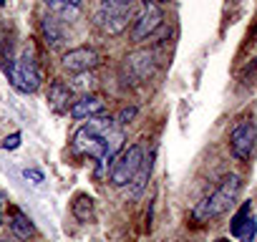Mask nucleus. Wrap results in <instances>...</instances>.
Segmentation results:
<instances>
[{
	"label": "nucleus",
	"instance_id": "obj_18",
	"mask_svg": "<svg viewBox=\"0 0 257 242\" xmlns=\"http://www.w3.org/2000/svg\"><path fill=\"white\" fill-rule=\"evenodd\" d=\"M254 237H257V219L249 214V217H247V222L242 224V229H239L237 239H239V242H254Z\"/></svg>",
	"mask_w": 257,
	"mask_h": 242
},
{
	"label": "nucleus",
	"instance_id": "obj_17",
	"mask_svg": "<svg viewBox=\"0 0 257 242\" xmlns=\"http://www.w3.org/2000/svg\"><path fill=\"white\" fill-rule=\"evenodd\" d=\"M83 0H46V6L56 13H76Z\"/></svg>",
	"mask_w": 257,
	"mask_h": 242
},
{
	"label": "nucleus",
	"instance_id": "obj_7",
	"mask_svg": "<svg viewBox=\"0 0 257 242\" xmlns=\"http://www.w3.org/2000/svg\"><path fill=\"white\" fill-rule=\"evenodd\" d=\"M128 21H132V8H116L101 3V8L93 13V23L103 36H121L128 28Z\"/></svg>",
	"mask_w": 257,
	"mask_h": 242
},
{
	"label": "nucleus",
	"instance_id": "obj_6",
	"mask_svg": "<svg viewBox=\"0 0 257 242\" xmlns=\"http://www.w3.org/2000/svg\"><path fill=\"white\" fill-rule=\"evenodd\" d=\"M162 23H164V16H162V8H159L157 0H142L137 21H134L132 38L134 41H147L162 28Z\"/></svg>",
	"mask_w": 257,
	"mask_h": 242
},
{
	"label": "nucleus",
	"instance_id": "obj_11",
	"mask_svg": "<svg viewBox=\"0 0 257 242\" xmlns=\"http://www.w3.org/2000/svg\"><path fill=\"white\" fill-rule=\"evenodd\" d=\"M48 101L56 111H68V106L73 101V88L63 81H53L48 86Z\"/></svg>",
	"mask_w": 257,
	"mask_h": 242
},
{
	"label": "nucleus",
	"instance_id": "obj_21",
	"mask_svg": "<svg viewBox=\"0 0 257 242\" xmlns=\"http://www.w3.org/2000/svg\"><path fill=\"white\" fill-rule=\"evenodd\" d=\"M18 147H21V134H18V132L3 139V149H8V152H13V149H18Z\"/></svg>",
	"mask_w": 257,
	"mask_h": 242
},
{
	"label": "nucleus",
	"instance_id": "obj_27",
	"mask_svg": "<svg viewBox=\"0 0 257 242\" xmlns=\"http://www.w3.org/2000/svg\"><path fill=\"white\" fill-rule=\"evenodd\" d=\"M0 242H11V239H0Z\"/></svg>",
	"mask_w": 257,
	"mask_h": 242
},
{
	"label": "nucleus",
	"instance_id": "obj_13",
	"mask_svg": "<svg viewBox=\"0 0 257 242\" xmlns=\"http://www.w3.org/2000/svg\"><path fill=\"white\" fill-rule=\"evenodd\" d=\"M152 169H154V152H149V157L144 159V164H142V169H139V174L134 177V182H132V197H139V194L144 192V187L149 184V177H152Z\"/></svg>",
	"mask_w": 257,
	"mask_h": 242
},
{
	"label": "nucleus",
	"instance_id": "obj_9",
	"mask_svg": "<svg viewBox=\"0 0 257 242\" xmlns=\"http://www.w3.org/2000/svg\"><path fill=\"white\" fill-rule=\"evenodd\" d=\"M98 53L93 51V48H88V46H78V48H71L68 53H63V58H61V66L68 71V73H76V76H81V73H88V71H93L96 66H98Z\"/></svg>",
	"mask_w": 257,
	"mask_h": 242
},
{
	"label": "nucleus",
	"instance_id": "obj_14",
	"mask_svg": "<svg viewBox=\"0 0 257 242\" xmlns=\"http://www.w3.org/2000/svg\"><path fill=\"white\" fill-rule=\"evenodd\" d=\"M41 28H43V38H46V43H48L51 48H58L61 41H63V31H61L58 21H56L53 16H46L43 23H41Z\"/></svg>",
	"mask_w": 257,
	"mask_h": 242
},
{
	"label": "nucleus",
	"instance_id": "obj_1",
	"mask_svg": "<svg viewBox=\"0 0 257 242\" xmlns=\"http://www.w3.org/2000/svg\"><path fill=\"white\" fill-rule=\"evenodd\" d=\"M73 149L93 157L98 167H103L113 162V157L123 149V132L116 127V118L108 116L88 118V124H83L73 134Z\"/></svg>",
	"mask_w": 257,
	"mask_h": 242
},
{
	"label": "nucleus",
	"instance_id": "obj_16",
	"mask_svg": "<svg viewBox=\"0 0 257 242\" xmlns=\"http://www.w3.org/2000/svg\"><path fill=\"white\" fill-rule=\"evenodd\" d=\"M249 212H252V202H242V207L234 212V217H232V222H229V232H232V237L239 234V229H242V224L247 222Z\"/></svg>",
	"mask_w": 257,
	"mask_h": 242
},
{
	"label": "nucleus",
	"instance_id": "obj_15",
	"mask_svg": "<svg viewBox=\"0 0 257 242\" xmlns=\"http://www.w3.org/2000/svg\"><path fill=\"white\" fill-rule=\"evenodd\" d=\"M11 229H13V234H16L18 239H28V237H33V232H36L31 217L23 214V212H16V214H13V219H11Z\"/></svg>",
	"mask_w": 257,
	"mask_h": 242
},
{
	"label": "nucleus",
	"instance_id": "obj_8",
	"mask_svg": "<svg viewBox=\"0 0 257 242\" xmlns=\"http://www.w3.org/2000/svg\"><path fill=\"white\" fill-rule=\"evenodd\" d=\"M257 147V127L252 121H239L229 132V152L237 162H249Z\"/></svg>",
	"mask_w": 257,
	"mask_h": 242
},
{
	"label": "nucleus",
	"instance_id": "obj_5",
	"mask_svg": "<svg viewBox=\"0 0 257 242\" xmlns=\"http://www.w3.org/2000/svg\"><path fill=\"white\" fill-rule=\"evenodd\" d=\"M121 71H123V78L128 83H134V86L137 83H144L157 71V53L149 51V48H139L134 53H128L123 58V68Z\"/></svg>",
	"mask_w": 257,
	"mask_h": 242
},
{
	"label": "nucleus",
	"instance_id": "obj_3",
	"mask_svg": "<svg viewBox=\"0 0 257 242\" xmlns=\"http://www.w3.org/2000/svg\"><path fill=\"white\" fill-rule=\"evenodd\" d=\"M144 147L142 144H132V147H126L121 149L113 162L108 164V182L113 187H126V184H132L134 177L139 174L142 164H144Z\"/></svg>",
	"mask_w": 257,
	"mask_h": 242
},
{
	"label": "nucleus",
	"instance_id": "obj_19",
	"mask_svg": "<svg viewBox=\"0 0 257 242\" xmlns=\"http://www.w3.org/2000/svg\"><path fill=\"white\" fill-rule=\"evenodd\" d=\"M137 106H126V108H121V113L116 116V121H118V124L121 127H126V124H132V121H134V116H137Z\"/></svg>",
	"mask_w": 257,
	"mask_h": 242
},
{
	"label": "nucleus",
	"instance_id": "obj_29",
	"mask_svg": "<svg viewBox=\"0 0 257 242\" xmlns=\"http://www.w3.org/2000/svg\"><path fill=\"white\" fill-rule=\"evenodd\" d=\"M0 6H3V0H0Z\"/></svg>",
	"mask_w": 257,
	"mask_h": 242
},
{
	"label": "nucleus",
	"instance_id": "obj_10",
	"mask_svg": "<svg viewBox=\"0 0 257 242\" xmlns=\"http://www.w3.org/2000/svg\"><path fill=\"white\" fill-rule=\"evenodd\" d=\"M103 111H106V103H103V98H98V96H81L78 101L71 103V116H73L76 121L96 118V116H101Z\"/></svg>",
	"mask_w": 257,
	"mask_h": 242
},
{
	"label": "nucleus",
	"instance_id": "obj_4",
	"mask_svg": "<svg viewBox=\"0 0 257 242\" xmlns=\"http://www.w3.org/2000/svg\"><path fill=\"white\" fill-rule=\"evenodd\" d=\"M3 68H6L11 83H13L21 93H33V91H38V86H41V73H38V68H36V58H33L31 51H23L16 61H8Z\"/></svg>",
	"mask_w": 257,
	"mask_h": 242
},
{
	"label": "nucleus",
	"instance_id": "obj_2",
	"mask_svg": "<svg viewBox=\"0 0 257 242\" xmlns=\"http://www.w3.org/2000/svg\"><path fill=\"white\" fill-rule=\"evenodd\" d=\"M239 192H242V179H239L237 174H227L212 194H207L204 199H199V202L194 204L192 217H194L197 222H209V219L224 214L227 209H232V204H234V199L239 197Z\"/></svg>",
	"mask_w": 257,
	"mask_h": 242
},
{
	"label": "nucleus",
	"instance_id": "obj_26",
	"mask_svg": "<svg viewBox=\"0 0 257 242\" xmlns=\"http://www.w3.org/2000/svg\"><path fill=\"white\" fill-rule=\"evenodd\" d=\"M157 3H169V0H157Z\"/></svg>",
	"mask_w": 257,
	"mask_h": 242
},
{
	"label": "nucleus",
	"instance_id": "obj_28",
	"mask_svg": "<svg viewBox=\"0 0 257 242\" xmlns=\"http://www.w3.org/2000/svg\"><path fill=\"white\" fill-rule=\"evenodd\" d=\"M0 224H3V217H0Z\"/></svg>",
	"mask_w": 257,
	"mask_h": 242
},
{
	"label": "nucleus",
	"instance_id": "obj_23",
	"mask_svg": "<svg viewBox=\"0 0 257 242\" xmlns=\"http://www.w3.org/2000/svg\"><path fill=\"white\" fill-rule=\"evenodd\" d=\"M152 219H154V199L149 202V212H147V232H152Z\"/></svg>",
	"mask_w": 257,
	"mask_h": 242
},
{
	"label": "nucleus",
	"instance_id": "obj_25",
	"mask_svg": "<svg viewBox=\"0 0 257 242\" xmlns=\"http://www.w3.org/2000/svg\"><path fill=\"white\" fill-rule=\"evenodd\" d=\"M214 242H229V239H227V237H219V239H214Z\"/></svg>",
	"mask_w": 257,
	"mask_h": 242
},
{
	"label": "nucleus",
	"instance_id": "obj_24",
	"mask_svg": "<svg viewBox=\"0 0 257 242\" xmlns=\"http://www.w3.org/2000/svg\"><path fill=\"white\" fill-rule=\"evenodd\" d=\"M8 202V197H6V192H0V204H6Z\"/></svg>",
	"mask_w": 257,
	"mask_h": 242
},
{
	"label": "nucleus",
	"instance_id": "obj_22",
	"mask_svg": "<svg viewBox=\"0 0 257 242\" xmlns=\"http://www.w3.org/2000/svg\"><path fill=\"white\" fill-rule=\"evenodd\" d=\"M254 73H257V58H254V61H252V63H249V66H247V68H244V71L239 73V78H242V81L247 83V78H252Z\"/></svg>",
	"mask_w": 257,
	"mask_h": 242
},
{
	"label": "nucleus",
	"instance_id": "obj_20",
	"mask_svg": "<svg viewBox=\"0 0 257 242\" xmlns=\"http://www.w3.org/2000/svg\"><path fill=\"white\" fill-rule=\"evenodd\" d=\"M23 177H26L31 184H41V182H43V172H41V169H31V167H28V169H23Z\"/></svg>",
	"mask_w": 257,
	"mask_h": 242
},
{
	"label": "nucleus",
	"instance_id": "obj_12",
	"mask_svg": "<svg viewBox=\"0 0 257 242\" xmlns=\"http://www.w3.org/2000/svg\"><path fill=\"white\" fill-rule=\"evenodd\" d=\"M71 212L78 222H93L96 219V207H93V199L88 194H76V199L71 204Z\"/></svg>",
	"mask_w": 257,
	"mask_h": 242
}]
</instances>
